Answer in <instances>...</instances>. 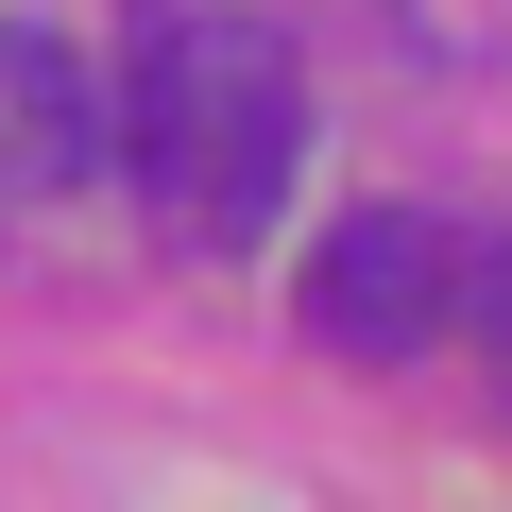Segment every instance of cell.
Here are the masks:
<instances>
[{
	"mask_svg": "<svg viewBox=\"0 0 512 512\" xmlns=\"http://www.w3.org/2000/svg\"><path fill=\"white\" fill-rule=\"evenodd\" d=\"M291 154H308V69H291V35H256V18H171L137 52V103L103 120V171L171 239H205V256L274 239Z\"/></svg>",
	"mask_w": 512,
	"mask_h": 512,
	"instance_id": "1",
	"label": "cell"
},
{
	"mask_svg": "<svg viewBox=\"0 0 512 512\" xmlns=\"http://www.w3.org/2000/svg\"><path fill=\"white\" fill-rule=\"evenodd\" d=\"M461 325V239L444 222H410V205H359V222H325V256H308V342L325 359H427Z\"/></svg>",
	"mask_w": 512,
	"mask_h": 512,
	"instance_id": "2",
	"label": "cell"
},
{
	"mask_svg": "<svg viewBox=\"0 0 512 512\" xmlns=\"http://www.w3.org/2000/svg\"><path fill=\"white\" fill-rule=\"evenodd\" d=\"M103 188V86L69 35H0V205H69Z\"/></svg>",
	"mask_w": 512,
	"mask_h": 512,
	"instance_id": "3",
	"label": "cell"
},
{
	"mask_svg": "<svg viewBox=\"0 0 512 512\" xmlns=\"http://www.w3.org/2000/svg\"><path fill=\"white\" fill-rule=\"evenodd\" d=\"M461 291H478V325H495V376H512V239H495V256H461Z\"/></svg>",
	"mask_w": 512,
	"mask_h": 512,
	"instance_id": "4",
	"label": "cell"
}]
</instances>
